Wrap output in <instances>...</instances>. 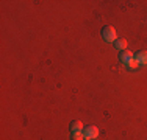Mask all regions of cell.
<instances>
[{"mask_svg":"<svg viewBox=\"0 0 147 140\" xmlns=\"http://www.w3.org/2000/svg\"><path fill=\"white\" fill-rule=\"evenodd\" d=\"M102 37H103V41H107V42H114L116 41V30L111 25L103 27L102 28Z\"/></svg>","mask_w":147,"mask_h":140,"instance_id":"6da1fadb","label":"cell"},{"mask_svg":"<svg viewBox=\"0 0 147 140\" xmlns=\"http://www.w3.org/2000/svg\"><path fill=\"white\" fill-rule=\"evenodd\" d=\"M83 135H85V140H96L97 135H99V129H97V126H85L83 128Z\"/></svg>","mask_w":147,"mask_h":140,"instance_id":"7a4b0ae2","label":"cell"},{"mask_svg":"<svg viewBox=\"0 0 147 140\" xmlns=\"http://www.w3.org/2000/svg\"><path fill=\"white\" fill-rule=\"evenodd\" d=\"M135 59L138 61V64H142V65H147V51L146 50H139L136 51L135 55Z\"/></svg>","mask_w":147,"mask_h":140,"instance_id":"3957f363","label":"cell"},{"mask_svg":"<svg viewBox=\"0 0 147 140\" xmlns=\"http://www.w3.org/2000/svg\"><path fill=\"white\" fill-rule=\"evenodd\" d=\"M133 58H135V56H133V53H131V51H128V50H124V51H121V53H119V61L124 62V64L130 62Z\"/></svg>","mask_w":147,"mask_h":140,"instance_id":"277c9868","label":"cell"},{"mask_svg":"<svg viewBox=\"0 0 147 140\" xmlns=\"http://www.w3.org/2000/svg\"><path fill=\"white\" fill-rule=\"evenodd\" d=\"M83 131V123L80 120L71 121V132H82Z\"/></svg>","mask_w":147,"mask_h":140,"instance_id":"5b68a950","label":"cell"},{"mask_svg":"<svg viewBox=\"0 0 147 140\" xmlns=\"http://www.w3.org/2000/svg\"><path fill=\"white\" fill-rule=\"evenodd\" d=\"M113 44H114V47H116L119 51H124L125 48H127V41L125 39H116Z\"/></svg>","mask_w":147,"mask_h":140,"instance_id":"8992f818","label":"cell"},{"mask_svg":"<svg viewBox=\"0 0 147 140\" xmlns=\"http://www.w3.org/2000/svg\"><path fill=\"white\" fill-rule=\"evenodd\" d=\"M71 139H72V140H85L83 131H82V132H71Z\"/></svg>","mask_w":147,"mask_h":140,"instance_id":"52a82bcc","label":"cell"},{"mask_svg":"<svg viewBox=\"0 0 147 140\" xmlns=\"http://www.w3.org/2000/svg\"><path fill=\"white\" fill-rule=\"evenodd\" d=\"M138 65H139V64H138V61H136L135 58H133L130 62H127V69H128V70H133V69H136Z\"/></svg>","mask_w":147,"mask_h":140,"instance_id":"ba28073f","label":"cell"}]
</instances>
